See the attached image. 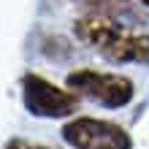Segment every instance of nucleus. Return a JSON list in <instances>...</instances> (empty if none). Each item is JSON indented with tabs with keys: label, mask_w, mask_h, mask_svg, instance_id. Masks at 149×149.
Listing matches in <instances>:
<instances>
[{
	"label": "nucleus",
	"mask_w": 149,
	"mask_h": 149,
	"mask_svg": "<svg viewBox=\"0 0 149 149\" xmlns=\"http://www.w3.org/2000/svg\"><path fill=\"white\" fill-rule=\"evenodd\" d=\"M22 100L24 109L41 119H63L79 111V95L71 87H57L41 73L22 76Z\"/></svg>",
	"instance_id": "nucleus-3"
},
{
	"label": "nucleus",
	"mask_w": 149,
	"mask_h": 149,
	"mask_svg": "<svg viewBox=\"0 0 149 149\" xmlns=\"http://www.w3.org/2000/svg\"><path fill=\"white\" fill-rule=\"evenodd\" d=\"M3 149H49V146H43V144H33V141H27V138H11V141H6Z\"/></svg>",
	"instance_id": "nucleus-5"
},
{
	"label": "nucleus",
	"mask_w": 149,
	"mask_h": 149,
	"mask_svg": "<svg viewBox=\"0 0 149 149\" xmlns=\"http://www.w3.org/2000/svg\"><path fill=\"white\" fill-rule=\"evenodd\" d=\"M65 87H71L79 98H87V100L106 106V109H122L136 95V87L127 76L95 71V68H76V71H71L65 76Z\"/></svg>",
	"instance_id": "nucleus-2"
},
{
	"label": "nucleus",
	"mask_w": 149,
	"mask_h": 149,
	"mask_svg": "<svg viewBox=\"0 0 149 149\" xmlns=\"http://www.w3.org/2000/svg\"><path fill=\"white\" fill-rule=\"evenodd\" d=\"M138 3H141V6H144V8H149V0H138Z\"/></svg>",
	"instance_id": "nucleus-6"
},
{
	"label": "nucleus",
	"mask_w": 149,
	"mask_h": 149,
	"mask_svg": "<svg viewBox=\"0 0 149 149\" xmlns=\"http://www.w3.org/2000/svg\"><path fill=\"white\" fill-rule=\"evenodd\" d=\"M73 33L84 46H92L114 65L138 63L149 65V36L146 33H130L125 24L111 22L106 16L84 14L73 22Z\"/></svg>",
	"instance_id": "nucleus-1"
},
{
	"label": "nucleus",
	"mask_w": 149,
	"mask_h": 149,
	"mask_svg": "<svg viewBox=\"0 0 149 149\" xmlns=\"http://www.w3.org/2000/svg\"><path fill=\"white\" fill-rule=\"evenodd\" d=\"M60 133H63V141L73 149H133L130 133L111 119L71 117Z\"/></svg>",
	"instance_id": "nucleus-4"
}]
</instances>
